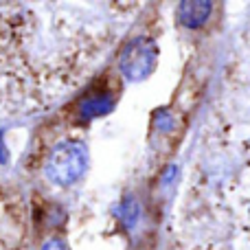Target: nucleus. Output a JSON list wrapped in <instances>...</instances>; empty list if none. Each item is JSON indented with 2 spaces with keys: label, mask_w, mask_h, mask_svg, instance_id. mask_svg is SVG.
Segmentation results:
<instances>
[{
  "label": "nucleus",
  "mask_w": 250,
  "mask_h": 250,
  "mask_svg": "<svg viewBox=\"0 0 250 250\" xmlns=\"http://www.w3.org/2000/svg\"><path fill=\"white\" fill-rule=\"evenodd\" d=\"M88 147L82 141H60L46 160V178L57 187H70L86 173Z\"/></svg>",
  "instance_id": "nucleus-1"
},
{
  "label": "nucleus",
  "mask_w": 250,
  "mask_h": 250,
  "mask_svg": "<svg viewBox=\"0 0 250 250\" xmlns=\"http://www.w3.org/2000/svg\"><path fill=\"white\" fill-rule=\"evenodd\" d=\"M156 62H158L156 42L151 38L138 35L123 48L119 68L127 82H143L156 70Z\"/></svg>",
  "instance_id": "nucleus-2"
},
{
  "label": "nucleus",
  "mask_w": 250,
  "mask_h": 250,
  "mask_svg": "<svg viewBox=\"0 0 250 250\" xmlns=\"http://www.w3.org/2000/svg\"><path fill=\"white\" fill-rule=\"evenodd\" d=\"M114 104H117V95L112 90L95 88L86 97H82V101L77 105V112L83 121H90V119H99V117H105L108 112H112Z\"/></svg>",
  "instance_id": "nucleus-3"
},
{
  "label": "nucleus",
  "mask_w": 250,
  "mask_h": 250,
  "mask_svg": "<svg viewBox=\"0 0 250 250\" xmlns=\"http://www.w3.org/2000/svg\"><path fill=\"white\" fill-rule=\"evenodd\" d=\"M213 11V2L208 0H185L178 4V20L187 29H200L208 20Z\"/></svg>",
  "instance_id": "nucleus-4"
},
{
  "label": "nucleus",
  "mask_w": 250,
  "mask_h": 250,
  "mask_svg": "<svg viewBox=\"0 0 250 250\" xmlns=\"http://www.w3.org/2000/svg\"><path fill=\"white\" fill-rule=\"evenodd\" d=\"M119 217H121L123 226L127 230H132L134 226H136V222H138V202L132 198V195L123 198L121 207H119Z\"/></svg>",
  "instance_id": "nucleus-5"
},
{
  "label": "nucleus",
  "mask_w": 250,
  "mask_h": 250,
  "mask_svg": "<svg viewBox=\"0 0 250 250\" xmlns=\"http://www.w3.org/2000/svg\"><path fill=\"white\" fill-rule=\"evenodd\" d=\"M40 250H68V248H66V244L62 242L60 237H51V239H46V242L42 244V248Z\"/></svg>",
  "instance_id": "nucleus-6"
},
{
  "label": "nucleus",
  "mask_w": 250,
  "mask_h": 250,
  "mask_svg": "<svg viewBox=\"0 0 250 250\" xmlns=\"http://www.w3.org/2000/svg\"><path fill=\"white\" fill-rule=\"evenodd\" d=\"M9 160V154H7V147H4V132L0 129V165H4Z\"/></svg>",
  "instance_id": "nucleus-7"
}]
</instances>
